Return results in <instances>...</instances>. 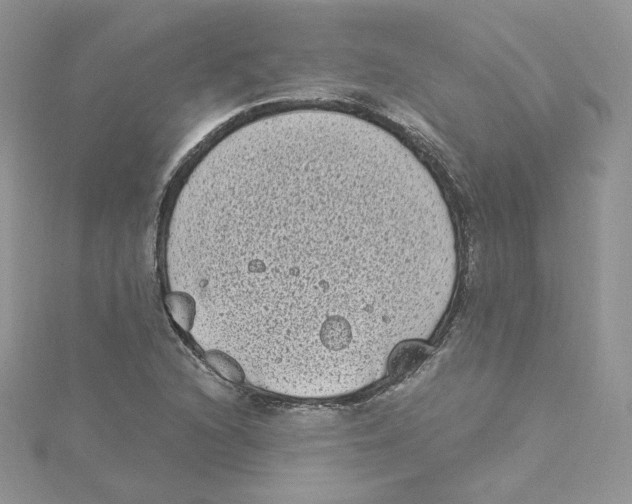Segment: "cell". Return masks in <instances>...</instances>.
I'll return each instance as SVG.
<instances>
[{"label": "cell", "mask_w": 632, "mask_h": 504, "mask_svg": "<svg viewBox=\"0 0 632 504\" xmlns=\"http://www.w3.org/2000/svg\"><path fill=\"white\" fill-rule=\"evenodd\" d=\"M269 174L214 183L169 230L168 276L191 331L246 374L334 366L374 338L371 244L346 214L302 213Z\"/></svg>", "instance_id": "obj_1"}]
</instances>
